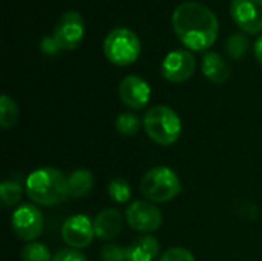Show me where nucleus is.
Here are the masks:
<instances>
[{"label":"nucleus","instance_id":"nucleus-1","mask_svg":"<svg viewBox=\"0 0 262 261\" xmlns=\"http://www.w3.org/2000/svg\"><path fill=\"white\" fill-rule=\"evenodd\" d=\"M172 26L178 38L192 51L209 49L218 37L220 23L215 12L200 2H183L172 14Z\"/></svg>","mask_w":262,"mask_h":261},{"label":"nucleus","instance_id":"nucleus-2","mask_svg":"<svg viewBox=\"0 0 262 261\" xmlns=\"http://www.w3.org/2000/svg\"><path fill=\"white\" fill-rule=\"evenodd\" d=\"M28 197L40 206H57L68 197V177L55 168L32 171L25 183Z\"/></svg>","mask_w":262,"mask_h":261},{"label":"nucleus","instance_id":"nucleus-3","mask_svg":"<svg viewBox=\"0 0 262 261\" xmlns=\"http://www.w3.org/2000/svg\"><path fill=\"white\" fill-rule=\"evenodd\" d=\"M143 128L149 138L161 146H170L178 142L183 125L180 115L169 106L160 105L150 108L144 118Z\"/></svg>","mask_w":262,"mask_h":261},{"label":"nucleus","instance_id":"nucleus-4","mask_svg":"<svg viewBox=\"0 0 262 261\" xmlns=\"http://www.w3.org/2000/svg\"><path fill=\"white\" fill-rule=\"evenodd\" d=\"M181 182L177 172L167 166L149 169L140 183V191L147 202L167 203L181 194Z\"/></svg>","mask_w":262,"mask_h":261},{"label":"nucleus","instance_id":"nucleus-5","mask_svg":"<svg viewBox=\"0 0 262 261\" xmlns=\"http://www.w3.org/2000/svg\"><path fill=\"white\" fill-rule=\"evenodd\" d=\"M103 51L109 62L118 66L132 65L141 52V42L138 35L124 26L114 28L103 42Z\"/></svg>","mask_w":262,"mask_h":261},{"label":"nucleus","instance_id":"nucleus-6","mask_svg":"<svg viewBox=\"0 0 262 261\" xmlns=\"http://www.w3.org/2000/svg\"><path fill=\"white\" fill-rule=\"evenodd\" d=\"M52 37L60 51L75 49L84 37V20L78 11H66L55 23Z\"/></svg>","mask_w":262,"mask_h":261},{"label":"nucleus","instance_id":"nucleus-7","mask_svg":"<svg viewBox=\"0 0 262 261\" xmlns=\"http://www.w3.org/2000/svg\"><path fill=\"white\" fill-rule=\"evenodd\" d=\"M11 228L20 240L31 243L35 238H38L43 232L45 228L43 214L37 206L31 203H25L14 211L11 217Z\"/></svg>","mask_w":262,"mask_h":261},{"label":"nucleus","instance_id":"nucleus-8","mask_svg":"<svg viewBox=\"0 0 262 261\" xmlns=\"http://www.w3.org/2000/svg\"><path fill=\"white\" fill-rule=\"evenodd\" d=\"M127 225L143 234H152L161 228L163 215L160 209L147 200H137L126 209Z\"/></svg>","mask_w":262,"mask_h":261},{"label":"nucleus","instance_id":"nucleus-9","mask_svg":"<svg viewBox=\"0 0 262 261\" xmlns=\"http://www.w3.org/2000/svg\"><path fill=\"white\" fill-rule=\"evenodd\" d=\"M195 68L196 60L189 49L170 51L161 63L163 77L172 83H183L189 80L193 75Z\"/></svg>","mask_w":262,"mask_h":261},{"label":"nucleus","instance_id":"nucleus-10","mask_svg":"<svg viewBox=\"0 0 262 261\" xmlns=\"http://www.w3.org/2000/svg\"><path fill=\"white\" fill-rule=\"evenodd\" d=\"M95 237L94 222L83 214L72 215L64 220L61 226V238L72 249H84L88 248Z\"/></svg>","mask_w":262,"mask_h":261},{"label":"nucleus","instance_id":"nucleus-11","mask_svg":"<svg viewBox=\"0 0 262 261\" xmlns=\"http://www.w3.org/2000/svg\"><path fill=\"white\" fill-rule=\"evenodd\" d=\"M230 14L243 31L249 34L262 31V0H232Z\"/></svg>","mask_w":262,"mask_h":261},{"label":"nucleus","instance_id":"nucleus-12","mask_svg":"<svg viewBox=\"0 0 262 261\" xmlns=\"http://www.w3.org/2000/svg\"><path fill=\"white\" fill-rule=\"evenodd\" d=\"M118 95L127 108L143 109L150 100V86L143 77L130 74L120 82Z\"/></svg>","mask_w":262,"mask_h":261},{"label":"nucleus","instance_id":"nucleus-13","mask_svg":"<svg viewBox=\"0 0 262 261\" xmlns=\"http://www.w3.org/2000/svg\"><path fill=\"white\" fill-rule=\"evenodd\" d=\"M123 229V217L117 209L107 208L101 211L94 220L95 237L100 240H114Z\"/></svg>","mask_w":262,"mask_h":261},{"label":"nucleus","instance_id":"nucleus-14","mask_svg":"<svg viewBox=\"0 0 262 261\" xmlns=\"http://www.w3.org/2000/svg\"><path fill=\"white\" fill-rule=\"evenodd\" d=\"M201 69H203V74L206 75V78H209L212 83H216V85L226 83L230 77L229 63L226 62L224 57H221V54H218L215 51H207L203 55Z\"/></svg>","mask_w":262,"mask_h":261},{"label":"nucleus","instance_id":"nucleus-15","mask_svg":"<svg viewBox=\"0 0 262 261\" xmlns=\"http://www.w3.org/2000/svg\"><path fill=\"white\" fill-rule=\"evenodd\" d=\"M127 261H154L160 254V242L154 235H141L127 248Z\"/></svg>","mask_w":262,"mask_h":261},{"label":"nucleus","instance_id":"nucleus-16","mask_svg":"<svg viewBox=\"0 0 262 261\" xmlns=\"http://www.w3.org/2000/svg\"><path fill=\"white\" fill-rule=\"evenodd\" d=\"M94 188V175L88 169H77L68 177V192L72 198L86 197Z\"/></svg>","mask_w":262,"mask_h":261},{"label":"nucleus","instance_id":"nucleus-17","mask_svg":"<svg viewBox=\"0 0 262 261\" xmlns=\"http://www.w3.org/2000/svg\"><path fill=\"white\" fill-rule=\"evenodd\" d=\"M17 118H18V108H17L15 102L9 95L3 94L0 97V125H2V128L11 129L15 125Z\"/></svg>","mask_w":262,"mask_h":261},{"label":"nucleus","instance_id":"nucleus-18","mask_svg":"<svg viewBox=\"0 0 262 261\" xmlns=\"http://www.w3.org/2000/svg\"><path fill=\"white\" fill-rule=\"evenodd\" d=\"M23 195V189L20 183L15 180H6L0 185V200L5 208H12L15 206Z\"/></svg>","mask_w":262,"mask_h":261},{"label":"nucleus","instance_id":"nucleus-19","mask_svg":"<svg viewBox=\"0 0 262 261\" xmlns=\"http://www.w3.org/2000/svg\"><path fill=\"white\" fill-rule=\"evenodd\" d=\"M249 49V38L246 37V34L241 32H235L232 35L227 37L226 40V52L230 58L233 60H239L244 57V54Z\"/></svg>","mask_w":262,"mask_h":261},{"label":"nucleus","instance_id":"nucleus-20","mask_svg":"<svg viewBox=\"0 0 262 261\" xmlns=\"http://www.w3.org/2000/svg\"><path fill=\"white\" fill-rule=\"evenodd\" d=\"M141 122L140 118L135 115V114H130V112H123L117 117L115 120V128L117 131L121 134V135H126V137H132L135 135L140 128H141Z\"/></svg>","mask_w":262,"mask_h":261},{"label":"nucleus","instance_id":"nucleus-21","mask_svg":"<svg viewBox=\"0 0 262 261\" xmlns=\"http://www.w3.org/2000/svg\"><path fill=\"white\" fill-rule=\"evenodd\" d=\"M21 261H52L51 251L43 243L31 242L21 249Z\"/></svg>","mask_w":262,"mask_h":261},{"label":"nucleus","instance_id":"nucleus-22","mask_svg":"<svg viewBox=\"0 0 262 261\" xmlns=\"http://www.w3.org/2000/svg\"><path fill=\"white\" fill-rule=\"evenodd\" d=\"M107 194L109 197L117 202V203H127L132 197V189L130 185L124 178H114L107 185Z\"/></svg>","mask_w":262,"mask_h":261},{"label":"nucleus","instance_id":"nucleus-23","mask_svg":"<svg viewBox=\"0 0 262 261\" xmlns=\"http://www.w3.org/2000/svg\"><path fill=\"white\" fill-rule=\"evenodd\" d=\"M101 261H127V251L118 245H106L100 252Z\"/></svg>","mask_w":262,"mask_h":261},{"label":"nucleus","instance_id":"nucleus-24","mask_svg":"<svg viewBox=\"0 0 262 261\" xmlns=\"http://www.w3.org/2000/svg\"><path fill=\"white\" fill-rule=\"evenodd\" d=\"M160 261H195V257L186 248H172L161 255Z\"/></svg>","mask_w":262,"mask_h":261},{"label":"nucleus","instance_id":"nucleus-25","mask_svg":"<svg viewBox=\"0 0 262 261\" xmlns=\"http://www.w3.org/2000/svg\"><path fill=\"white\" fill-rule=\"evenodd\" d=\"M52 261H88L86 255L83 252H80L78 249H72V248H68V249H61L58 251L54 257Z\"/></svg>","mask_w":262,"mask_h":261},{"label":"nucleus","instance_id":"nucleus-26","mask_svg":"<svg viewBox=\"0 0 262 261\" xmlns=\"http://www.w3.org/2000/svg\"><path fill=\"white\" fill-rule=\"evenodd\" d=\"M40 48H41V51H43L45 54H48V55H55V54L60 52V48H58V45L55 43L52 34H51V35H45V37L41 38Z\"/></svg>","mask_w":262,"mask_h":261},{"label":"nucleus","instance_id":"nucleus-27","mask_svg":"<svg viewBox=\"0 0 262 261\" xmlns=\"http://www.w3.org/2000/svg\"><path fill=\"white\" fill-rule=\"evenodd\" d=\"M253 51H255V57H256L258 63L262 66V35H259V37H258V40L255 42Z\"/></svg>","mask_w":262,"mask_h":261}]
</instances>
